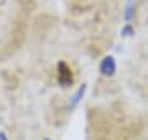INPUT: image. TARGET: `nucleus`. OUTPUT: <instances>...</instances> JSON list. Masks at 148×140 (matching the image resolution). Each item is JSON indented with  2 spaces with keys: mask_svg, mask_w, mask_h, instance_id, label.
Wrapping results in <instances>:
<instances>
[{
  "mask_svg": "<svg viewBox=\"0 0 148 140\" xmlns=\"http://www.w3.org/2000/svg\"><path fill=\"white\" fill-rule=\"evenodd\" d=\"M58 82L63 87H68L74 82L73 71H71V68H69L66 61H59L58 63Z\"/></svg>",
  "mask_w": 148,
  "mask_h": 140,
  "instance_id": "f257e3e1",
  "label": "nucleus"
},
{
  "mask_svg": "<svg viewBox=\"0 0 148 140\" xmlns=\"http://www.w3.org/2000/svg\"><path fill=\"white\" fill-rule=\"evenodd\" d=\"M101 71L104 74H114L115 73V59L112 56H107V58L102 59V65H101Z\"/></svg>",
  "mask_w": 148,
  "mask_h": 140,
  "instance_id": "f03ea898",
  "label": "nucleus"
},
{
  "mask_svg": "<svg viewBox=\"0 0 148 140\" xmlns=\"http://www.w3.org/2000/svg\"><path fill=\"white\" fill-rule=\"evenodd\" d=\"M132 32H133V30H132V27H127L125 30H123V35H130Z\"/></svg>",
  "mask_w": 148,
  "mask_h": 140,
  "instance_id": "7ed1b4c3",
  "label": "nucleus"
},
{
  "mask_svg": "<svg viewBox=\"0 0 148 140\" xmlns=\"http://www.w3.org/2000/svg\"><path fill=\"white\" fill-rule=\"evenodd\" d=\"M46 140H49V139H46Z\"/></svg>",
  "mask_w": 148,
  "mask_h": 140,
  "instance_id": "20e7f679",
  "label": "nucleus"
}]
</instances>
